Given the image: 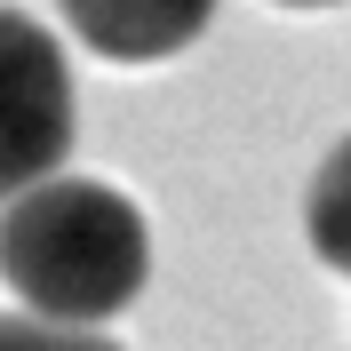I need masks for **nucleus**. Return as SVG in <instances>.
<instances>
[{
  "instance_id": "obj_3",
  "label": "nucleus",
  "mask_w": 351,
  "mask_h": 351,
  "mask_svg": "<svg viewBox=\"0 0 351 351\" xmlns=\"http://www.w3.org/2000/svg\"><path fill=\"white\" fill-rule=\"evenodd\" d=\"M223 0H56L72 40L104 64H168L216 24Z\"/></svg>"
},
{
  "instance_id": "obj_5",
  "label": "nucleus",
  "mask_w": 351,
  "mask_h": 351,
  "mask_svg": "<svg viewBox=\"0 0 351 351\" xmlns=\"http://www.w3.org/2000/svg\"><path fill=\"white\" fill-rule=\"evenodd\" d=\"M0 351H120V343H104V328H56L32 311H0Z\"/></svg>"
},
{
  "instance_id": "obj_4",
  "label": "nucleus",
  "mask_w": 351,
  "mask_h": 351,
  "mask_svg": "<svg viewBox=\"0 0 351 351\" xmlns=\"http://www.w3.org/2000/svg\"><path fill=\"white\" fill-rule=\"evenodd\" d=\"M304 240H311V256L328 271L351 280V136H335L328 160L304 184Z\"/></svg>"
},
{
  "instance_id": "obj_2",
  "label": "nucleus",
  "mask_w": 351,
  "mask_h": 351,
  "mask_svg": "<svg viewBox=\"0 0 351 351\" xmlns=\"http://www.w3.org/2000/svg\"><path fill=\"white\" fill-rule=\"evenodd\" d=\"M72 128L80 104H72L64 40L32 8L0 0V208L72 160Z\"/></svg>"
},
{
  "instance_id": "obj_6",
  "label": "nucleus",
  "mask_w": 351,
  "mask_h": 351,
  "mask_svg": "<svg viewBox=\"0 0 351 351\" xmlns=\"http://www.w3.org/2000/svg\"><path fill=\"white\" fill-rule=\"evenodd\" d=\"M280 8H343V0H280Z\"/></svg>"
},
{
  "instance_id": "obj_1",
  "label": "nucleus",
  "mask_w": 351,
  "mask_h": 351,
  "mask_svg": "<svg viewBox=\"0 0 351 351\" xmlns=\"http://www.w3.org/2000/svg\"><path fill=\"white\" fill-rule=\"evenodd\" d=\"M152 280V223L104 176H40L0 208V287L56 328H104Z\"/></svg>"
}]
</instances>
